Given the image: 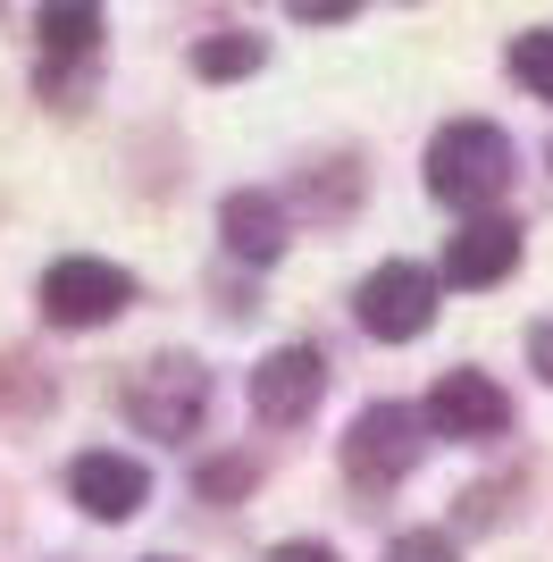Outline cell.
<instances>
[{
    "instance_id": "obj_9",
    "label": "cell",
    "mask_w": 553,
    "mask_h": 562,
    "mask_svg": "<svg viewBox=\"0 0 553 562\" xmlns=\"http://www.w3.org/2000/svg\"><path fill=\"white\" fill-rule=\"evenodd\" d=\"M520 269V227L511 218H461V235L444 244V278L453 285H504Z\"/></svg>"
},
{
    "instance_id": "obj_1",
    "label": "cell",
    "mask_w": 553,
    "mask_h": 562,
    "mask_svg": "<svg viewBox=\"0 0 553 562\" xmlns=\"http://www.w3.org/2000/svg\"><path fill=\"white\" fill-rule=\"evenodd\" d=\"M504 186H511V135L504 126H486V117L437 126V143H428V193H437V202L478 211V202H495Z\"/></svg>"
},
{
    "instance_id": "obj_13",
    "label": "cell",
    "mask_w": 553,
    "mask_h": 562,
    "mask_svg": "<svg viewBox=\"0 0 553 562\" xmlns=\"http://www.w3.org/2000/svg\"><path fill=\"white\" fill-rule=\"evenodd\" d=\"M511 76H520L537 101H553V25H537V34L511 43Z\"/></svg>"
},
{
    "instance_id": "obj_3",
    "label": "cell",
    "mask_w": 553,
    "mask_h": 562,
    "mask_svg": "<svg viewBox=\"0 0 553 562\" xmlns=\"http://www.w3.org/2000/svg\"><path fill=\"white\" fill-rule=\"evenodd\" d=\"M135 303V278L117 269V260H50L43 269V319L50 328H101V319H117V311Z\"/></svg>"
},
{
    "instance_id": "obj_11",
    "label": "cell",
    "mask_w": 553,
    "mask_h": 562,
    "mask_svg": "<svg viewBox=\"0 0 553 562\" xmlns=\"http://www.w3.org/2000/svg\"><path fill=\"white\" fill-rule=\"evenodd\" d=\"M50 59H92L101 43V0H43V18H34Z\"/></svg>"
},
{
    "instance_id": "obj_10",
    "label": "cell",
    "mask_w": 553,
    "mask_h": 562,
    "mask_svg": "<svg viewBox=\"0 0 553 562\" xmlns=\"http://www.w3.org/2000/svg\"><path fill=\"white\" fill-rule=\"evenodd\" d=\"M218 235H227V252L235 260H260L269 269L276 252H285V202L276 193H227V211H218Z\"/></svg>"
},
{
    "instance_id": "obj_2",
    "label": "cell",
    "mask_w": 553,
    "mask_h": 562,
    "mask_svg": "<svg viewBox=\"0 0 553 562\" xmlns=\"http://www.w3.org/2000/svg\"><path fill=\"white\" fill-rule=\"evenodd\" d=\"M419 446H428V412H411V403H369L361 420H352V437H345L352 487H394V479H411Z\"/></svg>"
},
{
    "instance_id": "obj_18",
    "label": "cell",
    "mask_w": 553,
    "mask_h": 562,
    "mask_svg": "<svg viewBox=\"0 0 553 562\" xmlns=\"http://www.w3.org/2000/svg\"><path fill=\"white\" fill-rule=\"evenodd\" d=\"M160 562H168V554H160Z\"/></svg>"
},
{
    "instance_id": "obj_6",
    "label": "cell",
    "mask_w": 553,
    "mask_h": 562,
    "mask_svg": "<svg viewBox=\"0 0 553 562\" xmlns=\"http://www.w3.org/2000/svg\"><path fill=\"white\" fill-rule=\"evenodd\" d=\"M210 403V378L193 370V361H151V370L126 386V420L143 428V437H184V428L202 420Z\"/></svg>"
},
{
    "instance_id": "obj_5",
    "label": "cell",
    "mask_w": 553,
    "mask_h": 562,
    "mask_svg": "<svg viewBox=\"0 0 553 562\" xmlns=\"http://www.w3.org/2000/svg\"><path fill=\"white\" fill-rule=\"evenodd\" d=\"M511 428V395L486 370H444L437 395H428V437H453V446H486Z\"/></svg>"
},
{
    "instance_id": "obj_7",
    "label": "cell",
    "mask_w": 553,
    "mask_h": 562,
    "mask_svg": "<svg viewBox=\"0 0 553 562\" xmlns=\"http://www.w3.org/2000/svg\"><path fill=\"white\" fill-rule=\"evenodd\" d=\"M327 395V361L311 345H285V352H269L252 370V412L269 428H294V420H311V403Z\"/></svg>"
},
{
    "instance_id": "obj_14",
    "label": "cell",
    "mask_w": 553,
    "mask_h": 562,
    "mask_svg": "<svg viewBox=\"0 0 553 562\" xmlns=\"http://www.w3.org/2000/svg\"><path fill=\"white\" fill-rule=\"evenodd\" d=\"M386 562H453V546L437 538V529H411V538H394Z\"/></svg>"
},
{
    "instance_id": "obj_17",
    "label": "cell",
    "mask_w": 553,
    "mask_h": 562,
    "mask_svg": "<svg viewBox=\"0 0 553 562\" xmlns=\"http://www.w3.org/2000/svg\"><path fill=\"white\" fill-rule=\"evenodd\" d=\"M529 361H537V378H545V386H553V319H545V328L529 336Z\"/></svg>"
},
{
    "instance_id": "obj_15",
    "label": "cell",
    "mask_w": 553,
    "mask_h": 562,
    "mask_svg": "<svg viewBox=\"0 0 553 562\" xmlns=\"http://www.w3.org/2000/svg\"><path fill=\"white\" fill-rule=\"evenodd\" d=\"M285 9H294L302 25H345L352 9H361V0H285Z\"/></svg>"
},
{
    "instance_id": "obj_16",
    "label": "cell",
    "mask_w": 553,
    "mask_h": 562,
    "mask_svg": "<svg viewBox=\"0 0 553 562\" xmlns=\"http://www.w3.org/2000/svg\"><path fill=\"white\" fill-rule=\"evenodd\" d=\"M269 562H336V546H311V538H294V546H276Z\"/></svg>"
},
{
    "instance_id": "obj_8",
    "label": "cell",
    "mask_w": 553,
    "mask_h": 562,
    "mask_svg": "<svg viewBox=\"0 0 553 562\" xmlns=\"http://www.w3.org/2000/svg\"><path fill=\"white\" fill-rule=\"evenodd\" d=\"M68 495L84 504L92 520H135L143 504H151V470H143V462H126V453H76Z\"/></svg>"
},
{
    "instance_id": "obj_12",
    "label": "cell",
    "mask_w": 553,
    "mask_h": 562,
    "mask_svg": "<svg viewBox=\"0 0 553 562\" xmlns=\"http://www.w3.org/2000/svg\"><path fill=\"white\" fill-rule=\"evenodd\" d=\"M252 68H260V34H210V43L193 50V76H210V85L252 76Z\"/></svg>"
},
{
    "instance_id": "obj_4",
    "label": "cell",
    "mask_w": 553,
    "mask_h": 562,
    "mask_svg": "<svg viewBox=\"0 0 553 562\" xmlns=\"http://www.w3.org/2000/svg\"><path fill=\"white\" fill-rule=\"evenodd\" d=\"M361 328L377 336V345H411V336H428V319H437V278L419 269V260H386V269H369L361 278Z\"/></svg>"
}]
</instances>
